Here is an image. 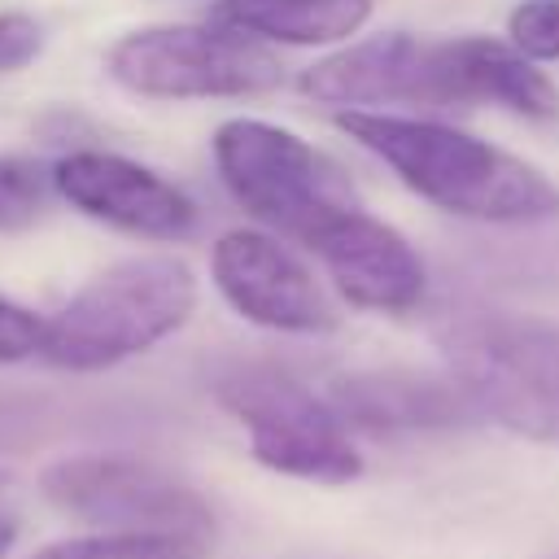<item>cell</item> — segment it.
<instances>
[{"instance_id": "obj_1", "label": "cell", "mask_w": 559, "mask_h": 559, "mask_svg": "<svg viewBox=\"0 0 559 559\" xmlns=\"http://www.w3.org/2000/svg\"><path fill=\"white\" fill-rule=\"evenodd\" d=\"M336 127L376 153L411 192L476 223H537L559 214V188L515 153L432 118L341 109Z\"/></svg>"}, {"instance_id": "obj_2", "label": "cell", "mask_w": 559, "mask_h": 559, "mask_svg": "<svg viewBox=\"0 0 559 559\" xmlns=\"http://www.w3.org/2000/svg\"><path fill=\"white\" fill-rule=\"evenodd\" d=\"M437 345L476 415L533 441H559V323L463 306L441 314Z\"/></svg>"}, {"instance_id": "obj_3", "label": "cell", "mask_w": 559, "mask_h": 559, "mask_svg": "<svg viewBox=\"0 0 559 559\" xmlns=\"http://www.w3.org/2000/svg\"><path fill=\"white\" fill-rule=\"evenodd\" d=\"M197 310V280L170 253L127 258L79 288L48 323L39 354L66 371H105L179 332Z\"/></svg>"}, {"instance_id": "obj_4", "label": "cell", "mask_w": 559, "mask_h": 559, "mask_svg": "<svg viewBox=\"0 0 559 559\" xmlns=\"http://www.w3.org/2000/svg\"><path fill=\"white\" fill-rule=\"evenodd\" d=\"M214 166L258 223L301 245H314L332 218L358 205L345 170L328 153L258 118H231L214 131Z\"/></svg>"}, {"instance_id": "obj_5", "label": "cell", "mask_w": 559, "mask_h": 559, "mask_svg": "<svg viewBox=\"0 0 559 559\" xmlns=\"http://www.w3.org/2000/svg\"><path fill=\"white\" fill-rule=\"evenodd\" d=\"M214 397L245 424L249 450L262 467L314 485H345L362 472V454L341 415L288 371L236 362L214 376Z\"/></svg>"}, {"instance_id": "obj_6", "label": "cell", "mask_w": 559, "mask_h": 559, "mask_svg": "<svg viewBox=\"0 0 559 559\" xmlns=\"http://www.w3.org/2000/svg\"><path fill=\"white\" fill-rule=\"evenodd\" d=\"M109 74L148 100L262 96L280 87V57L231 26H144L109 48Z\"/></svg>"}, {"instance_id": "obj_7", "label": "cell", "mask_w": 559, "mask_h": 559, "mask_svg": "<svg viewBox=\"0 0 559 559\" xmlns=\"http://www.w3.org/2000/svg\"><path fill=\"white\" fill-rule=\"evenodd\" d=\"M44 498L105 533H214L210 502L175 472L135 454H66L39 472Z\"/></svg>"}, {"instance_id": "obj_8", "label": "cell", "mask_w": 559, "mask_h": 559, "mask_svg": "<svg viewBox=\"0 0 559 559\" xmlns=\"http://www.w3.org/2000/svg\"><path fill=\"white\" fill-rule=\"evenodd\" d=\"M301 92L323 105H467L459 39H419L406 31L349 44L301 74Z\"/></svg>"}, {"instance_id": "obj_9", "label": "cell", "mask_w": 559, "mask_h": 559, "mask_svg": "<svg viewBox=\"0 0 559 559\" xmlns=\"http://www.w3.org/2000/svg\"><path fill=\"white\" fill-rule=\"evenodd\" d=\"M210 271L227 306L271 332H328L336 310L306 262L266 231H227L214 240Z\"/></svg>"}, {"instance_id": "obj_10", "label": "cell", "mask_w": 559, "mask_h": 559, "mask_svg": "<svg viewBox=\"0 0 559 559\" xmlns=\"http://www.w3.org/2000/svg\"><path fill=\"white\" fill-rule=\"evenodd\" d=\"M52 183L79 214L144 240H183L197 227V205L183 188L118 153H70L57 162Z\"/></svg>"}, {"instance_id": "obj_11", "label": "cell", "mask_w": 559, "mask_h": 559, "mask_svg": "<svg viewBox=\"0 0 559 559\" xmlns=\"http://www.w3.org/2000/svg\"><path fill=\"white\" fill-rule=\"evenodd\" d=\"M310 249L323 258L336 293L358 310L406 314L424 301L428 275L419 253L402 231H393L362 205L332 218Z\"/></svg>"}, {"instance_id": "obj_12", "label": "cell", "mask_w": 559, "mask_h": 559, "mask_svg": "<svg viewBox=\"0 0 559 559\" xmlns=\"http://www.w3.org/2000/svg\"><path fill=\"white\" fill-rule=\"evenodd\" d=\"M328 406L345 428L371 432H415V428H459L476 419L467 393L450 376L424 371H354L328 393Z\"/></svg>"}, {"instance_id": "obj_13", "label": "cell", "mask_w": 559, "mask_h": 559, "mask_svg": "<svg viewBox=\"0 0 559 559\" xmlns=\"http://www.w3.org/2000/svg\"><path fill=\"white\" fill-rule=\"evenodd\" d=\"M459 70H463L467 105L489 100L524 118H559V87L515 44H502L489 35H463Z\"/></svg>"}, {"instance_id": "obj_14", "label": "cell", "mask_w": 559, "mask_h": 559, "mask_svg": "<svg viewBox=\"0 0 559 559\" xmlns=\"http://www.w3.org/2000/svg\"><path fill=\"white\" fill-rule=\"evenodd\" d=\"M371 17V0H218L214 22L253 39L336 44Z\"/></svg>"}, {"instance_id": "obj_15", "label": "cell", "mask_w": 559, "mask_h": 559, "mask_svg": "<svg viewBox=\"0 0 559 559\" xmlns=\"http://www.w3.org/2000/svg\"><path fill=\"white\" fill-rule=\"evenodd\" d=\"M210 542L188 533H83L35 550L31 559H205Z\"/></svg>"}, {"instance_id": "obj_16", "label": "cell", "mask_w": 559, "mask_h": 559, "mask_svg": "<svg viewBox=\"0 0 559 559\" xmlns=\"http://www.w3.org/2000/svg\"><path fill=\"white\" fill-rule=\"evenodd\" d=\"M44 210V175L31 162L0 157V231L31 227Z\"/></svg>"}, {"instance_id": "obj_17", "label": "cell", "mask_w": 559, "mask_h": 559, "mask_svg": "<svg viewBox=\"0 0 559 559\" xmlns=\"http://www.w3.org/2000/svg\"><path fill=\"white\" fill-rule=\"evenodd\" d=\"M507 35L528 61H555L559 57V0H524L511 13Z\"/></svg>"}, {"instance_id": "obj_18", "label": "cell", "mask_w": 559, "mask_h": 559, "mask_svg": "<svg viewBox=\"0 0 559 559\" xmlns=\"http://www.w3.org/2000/svg\"><path fill=\"white\" fill-rule=\"evenodd\" d=\"M39 345H44V319L0 297V367L39 354Z\"/></svg>"}, {"instance_id": "obj_19", "label": "cell", "mask_w": 559, "mask_h": 559, "mask_svg": "<svg viewBox=\"0 0 559 559\" xmlns=\"http://www.w3.org/2000/svg\"><path fill=\"white\" fill-rule=\"evenodd\" d=\"M44 48V31L26 13H0V74L22 70Z\"/></svg>"}, {"instance_id": "obj_20", "label": "cell", "mask_w": 559, "mask_h": 559, "mask_svg": "<svg viewBox=\"0 0 559 559\" xmlns=\"http://www.w3.org/2000/svg\"><path fill=\"white\" fill-rule=\"evenodd\" d=\"M13 537H17V524H13L9 515H0V559L9 555V546H13Z\"/></svg>"}, {"instance_id": "obj_21", "label": "cell", "mask_w": 559, "mask_h": 559, "mask_svg": "<svg viewBox=\"0 0 559 559\" xmlns=\"http://www.w3.org/2000/svg\"><path fill=\"white\" fill-rule=\"evenodd\" d=\"M555 559H559V555H555Z\"/></svg>"}]
</instances>
